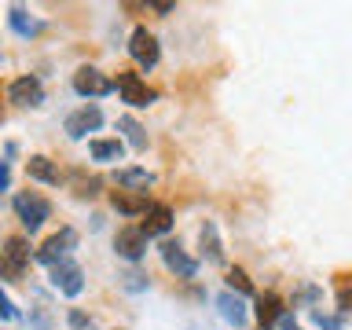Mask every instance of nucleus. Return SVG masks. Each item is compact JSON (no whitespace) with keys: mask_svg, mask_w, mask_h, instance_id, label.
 Wrapping results in <instances>:
<instances>
[{"mask_svg":"<svg viewBox=\"0 0 352 330\" xmlns=\"http://www.w3.org/2000/svg\"><path fill=\"white\" fill-rule=\"evenodd\" d=\"M11 206H15V213H19V220H22V228H26V231H37L44 220H48V213H52L48 198H41L37 191L15 195V198H11Z\"/></svg>","mask_w":352,"mask_h":330,"instance_id":"obj_1","label":"nucleus"},{"mask_svg":"<svg viewBox=\"0 0 352 330\" xmlns=\"http://www.w3.org/2000/svg\"><path fill=\"white\" fill-rule=\"evenodd\" d=\"M114 88H118V85L110 81L103 70H96V66H81V70L74 74V92H77V96L96 99V96H110Z\"/></svg>","mask_w":352,"mask_h":330,"instance_id":"obj_2","label":"nucleus"},{"mask_svg":"<svg viewBox=\"0 0 352 330\" xmlns=\"http://www.w3.org/2000/svg\"><path fill=\"white\" fill-rule=\"evenodd\" d=\"M52 286L59 294H66V297H77L85 290V272L77 268V264L66 257V261H59V264H52Z\"/></svg>","mask_w":352,"mask_h":330,"instance_id":"obj_3","label":"nucleus"},{"mask_svg":"<svg viewBox=\"0 0 352 330\" xmlns=\"http://www.w3.org/2000/svg\"><path fill=\"white\" fill-rule=\"evenodd\" d=\"M129 55L136 59L140 66H158V55H162V48H158V37H154L151 30H132V37H129Z\"/></svg>","mask_w":352,"mask_h":330,"instance_id":"obj_4","label":"nucleus"},{"mask_svg":"<svg viewBox=\"0 0 352 330\" xmlns=\"http://www.w3.org/2000/svg\"><path fill=\"white\" fill-rule=\"evenodd\" d=\"M118 92H121V99H125L129 107H147V103H154V88H147L140 81V74H132V70H118Z\"/></svg>","mask_w":352,"mask_h":330,"instance_id":"obj_5","label":"nucleus"},{"mask_svg":"<svg viewBox=\"0 0 352 330\" xmlns=\"http://www.w3.org/2000/svg\"><path fill=\"white\" fill-rule=\"evenodd\" d=\"M74 246H77V231H74V228H63L59 235H52V239L37 250V261L52 268V264H59V261L70 257V250H74Z\"/></svg>","mask_w":352,"mask_h":330,"instance_id":"obj_6","label":"nucleus"},{"mask_svg":"<svg viewBox=\"0 0 352 330\" xmlns=\"http://www.w3.org/2000/svg\"><path fill=\"white\" fill-rule=\"evenodd\" d=\"M99 125H103V110L88 103V107L74 110V114L66 118V136H70V140H85L88 132H96Z\"/></svg>","mask_w":352,"mask_h":330,"instance_id":"obj_7","label":"nucleus"},{"mask_svg":"<svg viewBox=\"0 0 352 330\" xmlns=\"http://www.w3.org/2000/svg\"><path fill=\"white\" fill-rule=\"evenodd\" d=\"M8 99L15 107H41L44 103V88L37 77H15V81L8 85Z\"/></svg>","mask_w":352,"mask_h":330,"instance_id":"obj_8","label":"nucleus"},{"mask_svg":"<svg viewBox=\"0 0 352 330\" xmlns=\"http://www.w3.org/2000/svg\"><path fill=\"white\" fill-rule=\"evenodd\" d=\"M158 253H162L165 268H169V272H176V275H184V279H191V275L198 272V261H195V257H187L180 242H162V246H158Z\"/></svg>","mask_w":352,"mask_h":330,"instance_id":"obj_9","label":"nucleus"},{"mask_svg":"<svg viewBox=\"0 0 352 330\" xmlns=\"http://www.w3.org/2000/svg\"><path fill=\"white\" fill-rule=\"evenodd\" d=\"M114 250H118L125 261H140L143 253H147V235H143L140 228H121L118 239H114Z\"/></svg>","mask_w":352,"mask_h":330,"instance_id":"obj_10","label":"nucleus"},{"mask_svg":"<svg viewBox=\"0 0 352 330\" xmlns=\"http://www.w3.org/2000/svg\"><path fill=\"white\" fill-rule=\"evenodd\" d=\"M30 264V242L26 239H19V235H11L8 242H4V275H15L22 272Z\"/></svg>","mask_w":352,"mask_h":330,"instance_id":"obj_11","label":"nucleus"},{"mask_svg":"<svg viewBox=\"0 0 352 330\" xmlns=\"http://www.w3.org/2000/svg\"><path fill=\"white\" fill-rule=\"evenodd\" d=\"M173 228V209L165 206V202H154L147 213H143V224H140V231L147 239H154V235H165V231Z\"/></svg>","mask_w":352,"mask_h":330,"instance_id":"obj_12","label":"nucleus"},{"mask_svg":"<svg viewBox=\"0 0 352 330\" xmlns=\"http://www.w3.org/2000/svg\"><path fill=\"white\" fill-rule=\"evenodd\" d=\"M110 202H114V209H118V213H125V217H143L151 209L147 191H125V187L110 195Z\"/></svg>","mask_w":352,"mask_h":330,"instance_id":"obj_13","label":"nucleus"},{"mask_svg":"<svg viewBox=\"0 0 352 330\" xmlns=\"http://www.w3.org/2000/svg\"><path fill=\"white\" fill-rule=\"evenodd\" d=\"M283 316H286L283 312V301L275 294H261L257 297V323H261V330H272Z\"/></svg>","mask_w":352,"mask_h":330,"instance_id":"obj_14","label":"nucleus"},{"mask_svg":"<svg viewBox=\"0 0 352 330\" xmlns=\"http://www.w3.org/2000/svg\"><path fill=\"white\" fill-rule=\"evenodd\" d=\"M217 308H220V316H224L228 323H235V327L246 323V305H242V297H235L231 290L217 297Z\"/></svg>","mask_w":352,"mask_h":330,"instance_id":"obj_15","label":"nucleus"},{"mask_svg":"<svg viewBox=\"0 0 352 330\" xmlns=\"http://www.w3.org/2000/svg\"><path fill=\"white\" fill-rule=\"evenodd\" d=\"M26 173L33 176V180H41V184H59V169H55L44 154H33V158L26 162Z\"/></svg>","mask_w":352,"mask_h":330,"instance_id":"obj_16","label":"nucleus"},{"mask_svg":"<svg viewBox=\"0 0 352 330\" xmlns=\"http://www.w3.org/2000/svg\"><path fill=\"white\" fill-rule=\"evenodd\" d=\"M88 151H92L96 162H121L125 143H121V140H92V143H88Z\"/></svg>","mask_w":352,"mask_h":330,"instance_id":"obj_17","label":"nucleus"},{"mask_svg":"<svg viewBox=\"0 0 352 330\" xmlns=\"http://www.w3.org/2000/svg\"><path fill=\"white\" fill-rule=\"evenodd\" d=\"M118 184L125 187V191H147V187L154 184V176L147 169H121L118 173Z\"/></svg>","mask_w":352,"mask_h":330,"instance_id":"obj_18","label":"nucleus"},{"mask_svg":"<svg viewBox=\"0 0 352 330\" xmlns=\"http://www.w3.org/2000/svg\"><path fill=\"white\" fill-rule=\"evenodd\" d=\"M202 257H209L213 264H224V246H220V235L213 224L202 228Z\"/></svg>","mask_w":352,"mask_h":330,"instance_id":"obj_19","label":"nucleus"},{"mask_svg":"<svg viewBox=\"0 0 352 330\" xmlns=\"http://www.w3.org/2000/svg\"><path fill=\"white\" fill-rule=\"evenodd\" d=\"M8 22H11V30H15V33H22V37H33V33H41V22L30 19L22 8H11V11H8Z\"/></svg>","mask_w":352,"mask_h":330,"instance_id":"obj_20","label":"nucleus"},{"mask_svg":"<svg viewBox=\"0 0 352 330\" xmlns=\"http://www.w3.org/2000/svg\"><path fill=\"white\" fill-rule=\"evenodd\" d=\"M118 129L125 132V140H129L136 151H147V132H143V125H140L136 118H118Z\"/></svg>","mask_w":352,"mask_h":330,"instance_id":"obj_21","label":"nucleus"},{"mask_svg":"<svg viewBox=\"0 0 352 330\" xmlns=\"http://www.w3.org/2000/svg\"><path fill=\"white\" fill-rule=\"evenodd\" d=\"M228 286H231V290H239V294H253V283H250V275L242 272V268H231L228 272Z\"/></svg>","mask_w":352,"mask_h":330,"instance_id":"obj_22","label":"nucleus"},{"mask_svg":"<svg viewBox=\"0 0 352 330\" xmlns=\"http://www.w3.org/2000/svg\"><path fill=\"white\" fill-rule=\"evenodd\" d=\"M70 327H74V330H96L92 319H88L85 312H77V308H70Z\"/></svg>","mask_w":352,"mask_h":330,"instance_id":"obj_23","label":"nucleus"},{"mask_svg":"<svg viewBox=\"0 0 352 330\" xmlns=\"http://www.w3.org/2000/svg\"><path fill=\"white\" fill-rule=\"evenodd\" d=\"M121 279H125V286H129V290H143V286H147V279H143L140 272H125Z\"/></svg>","mask_w":352,"mask_h":330,"instance_id":"obj_24","label":"nucleus"},{"mask_svg":"<svg viewBox=\"0 0 352 330\" xmlns=\"http://www.w3.org/2000/svg\"><path fill=\"white\" fill-rule=\"evenodd\" d=\"M316 323H319V330H341V319L323 316V312H316Z\"/></svg>","mask_w":352,"mask_h":330,"instance_id":"obj_25","label":"nucleus"},{"mask_svg":"<svg viewBox=\"0 0 352 330\" xmlns=\"http://www.w3.org/2000/svg\"><path fill=\"white\" fill-rule=\"evenodd\" d=\"M338 305H341V312H352V290H341L338 294Z\"/></svg>","mask_w":352,"mask_h":330,"instance_id":"obj_26","label":"nucleus"},{"mask_svg":"<svg viewBox=\"0 0 352 330\" xmlns=\"http://www.w3.org/2000/svg\"><path fill=\"white\" fill-rule=\"evenodd\" d=\"M279 327H283V330H301V323H297V319H294L290 312H286V316L279 319Z\"/></svg>","mask_w":352,"mask_h":330,"instance_id":"obj_27","label":"nucleus"},{"mask_svg":"<svg viewBox=\"0 0 352 330\" xmlns=\"http://www.w3.org/2000/svg\"><path fill=\"white\" fill-rule=\"evenodd\" d=\"M151 8H154V11H162V15H169V11H173L169 0H151Z\"/></svg>","mask_w":352,"mask_h":330,"instance_id":"obj_28","label":"nucleus"}]
</instances>
